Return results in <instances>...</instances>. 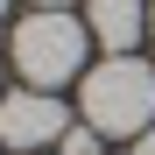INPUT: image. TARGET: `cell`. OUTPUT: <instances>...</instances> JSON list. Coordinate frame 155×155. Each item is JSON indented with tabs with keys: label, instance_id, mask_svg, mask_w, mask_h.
Wrapping results in <instances>:
<instances>
[{
	"label": "cell",
	"instance_id": "obj_1",
	"mask_svg": "<svg viewBox=\"0 0 155 155\" xmlns=\"http://www.w3.org/2000/svg\"><path fill=\"white\" fill-rule=\"evenodd\" d=\"M85 127L99 134H148L155 127V71L141 57H106L85 71Z\"/></svg>",
	"mask_w": 155,
	"mask_h": 155
},
{
	"label": "cell",
	"instance_id": "obj_2",
	"mask_svg": "<svg viewBox=\"0 0 155 155\" xmlns=\"http://www.w3.org/2000/svg\"><path fill=\"white\" fill-rule=\"evenodd\" d=\"M85 42H92L85 21H71L64 7H35L28 21H14V71L35 92H57L85 71Z\"/></svg>",
	"mask_w": 155,
	"mask_h": 155
},
{
	"label": "cell",
	"instance_id": "obj_3",
	"mask_svg": "<svg viewBox=\"0 0 155 155\" xmlns=\"http://www.w3.org/2000/svg\"><path fill=\"white\" fill-rule=\"evenodd\" d=\"M71 134V113L57 106V92H35V85H21L0 99V148H14V155H42L49 141H64Z\"/></svg>",
	"mask_w": 155,
	"mask_h": 155
},
{
	"label": "cell",
	"instance_id": "obj_4",
	"mask_svg": "<svg viewBox=\"0 0 155 155\" xmlns=\"http://www.w3.org/2000/svg\"><path fill=\"white\" fill-rule=\"evenodd\" d=\"M85 28L106 57H134V42L148 35V7L141 0H92L85 7Z\"/></svg>",
	"mask_w": 155,
	"mask_h": 155
},
{
	"label": "cell",
	"instance_id": "obj_5",
	"mask_svg": "<svg viewBox=\"0 0 155 155\" xmlns=\"http://www.w3.org/2000/svg\"><path fill=\"white\" fill-rule=\"evenodd\" d=\"M99 141H106V134H99V127H85V120H78V127H71V134H64L57 148H64V155H106V148H99Z\"/></svg>",
	"mask_w": 155,
	"mask_h": 155
},
{
	"label": "cell",
	"instance_id": "obj_6",
	"mask_svg": "<svg viewBox=\"0 0 155 155\" xmlns=\"http://www.w3.org/2000/svg\"><path fill=\"white\" fill-rule=\"evenodd\" d=\"M134 155H155V127H148V134H134Z\"/></svg>",
	"mask_w": 155,
	"mask_h": 155
},
{
	"label": "cell",
	"instance_id": "obj_7",
	"mask_svg": "<svg viewBox=\"0 0 155 155\" xmlns=\"http://www.w3.org/2000/svg\"><path fill=\"white\" fill-rule=\"evenodd\" d=\"M35 7H71V0H35Z\"/></svg>",
	"mask_w": 155,
	"mask_h": 155
},
{
	"label": "cell",
	"instance_id": "obj_8",
	"mask_svg": "<svg viewBox=\"0 0 155 155\" xmlns=\"http://www.w3.org/2000/svg\"><path fill=\"white\" fill-rule=\"evenodd\" d=\"M148 35H155V7H148Z\"/></svg>",
	"mask_w": 155,
	"mask_h": 155
},
{
	"label": "cell",
	"instance_id": "obj_9",
	"mask_svg": "<svg viewBox=\"0 0 155 155\" xmlns=\"http://www.w3.org/2000/svg\"><path fill=\"white\" fill-rule=\"evenodd\" d=\"M0 14H7V0H0Z\"/></svg>",
	"mask_w": 155,
	"mask_h": 155
},
{
	"label": "cell",
	"instance_id": "obj_10",
	"mask_svg": "<svg viewBox=\"0 0 155 155\" xmlns=\"http://www.w3.org/2000/svg\"><path fill=\"white\" fill-rule=\"evenodd\" d=\"M0 99H7V92H0Z\"/></svg>",
	"mask_w": 155,
	"mask_h": 155
}]
</instances>
